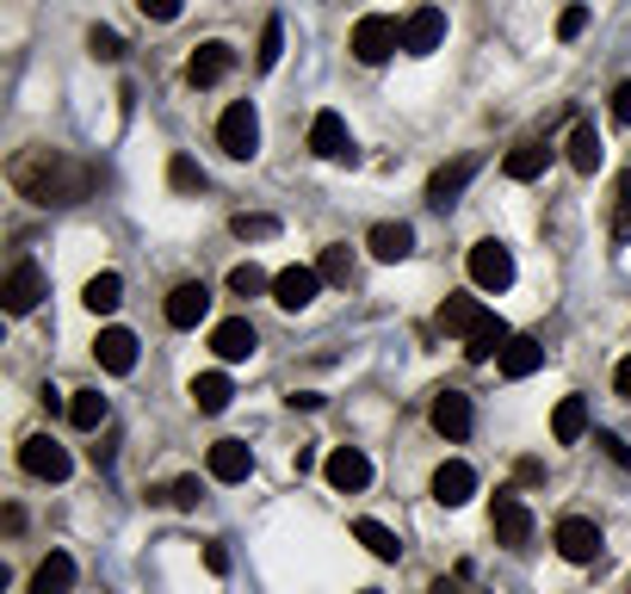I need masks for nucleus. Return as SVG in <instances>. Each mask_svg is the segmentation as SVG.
I'll list each match as a JSON object with an SVG mask.
<instances>
[{"instance_id": "obj_1", "label": "nucleus", "mask_w": 631, "mask_h": 594, "mask_svg": "<svg viewBox=\"0 0 631 594\" xmlns=\"http://www.w3.org/2000/svg\"><path fill=\"white\" fill-rule=\"evenodd\" d=\"M13 192L44 205V211H62V205H81V198H94L99 186V168L94 161H75V155L62 149H20L13 155V168H7Z\"/></svg>"}, {"instance_id": "obj_2", "label": "nucleus", "mask_w": 631, "mask_h": 594, "mask_svg": "<svg viewBox=\"0 0 631 594\" xmlns=\"http://www.w3.org/2000/svg\"><path fill=\"white\" fill-rule=\"evenodd\" d=\"M402 50V25L390 20V13H365L360 25H353V57L365 62V69H378V62H390Z\"/></svg>"}, {"instance_id": "obj_3", "label": "nucleus", "mask_w": 631, "mask_h": 594, "mask_svg": "<svg viewBox=\"0 0 631 594\" xmlns=\"http://www.w3.org/2000/svg\"><path fill=\"white\" fill-rule=\"evenodd\" d=\"M489 526H496V545H501V551H526V545H533V508H526L514 489H496Z\"/></svg>"}, {"instance_id": "obj_4", "label": "nucleus", "mask_w": 631, "mask_h": 594, "mask_svg": "<svg viewBox=\"0 0 631 594\" xmlns=\"http://www.w3.org/2000/svg\"><path fill=\"white\" fill-rule=\"evenodd\" d=\"M217 143L235 161H254V149H260V112H254V99H235L230 112L217 118Z\"/></svg>"}, {"instance_id": "obj_5", "label": "nucleus", "mask_w": 631, "mask_h": 594, "mask_svg": "<svg viewBox=\"0 0 631 594\" xmlns=\"http://www.w3.org/2000/svg\"><path fill=\"white\" fill-rule=\"evenodd\" d=\"M471 286L477 291H508L514 286V248L496 242V235H483L477 248H471Z\"/></svg>"}, {"instance_id": "obj_6", "label": "nucleus", "mask_w": 631, "mask_h": 594, "mask_svg": "<svg viewBox=\"0 0 631 594\" xmlns=\"http://www.w3.org/2000/svg\"><path fill=\"white\" fill-rule=\"evenodd\" d=\"M20 471L38 483H62L69 471H75V459H69V446H57L50 434H32V440L20 446Z\"/></svg>"}, {"instance_id": "obj_7", "label": "nucleus", "mask_w": 631, "mask_h": 594, "mask_svg": "<svg viewBox=\"0 0 631 594\" xmlns=\"http://www.w3.org/2000/svg\"><path fill=\"white\" fill-rule=\"evenodd\" d=\"M310 155H316V161H360V149H353L341 112H316V118H310Z\"/></svg>"}, {"instance_id": "obj_8", "label": "nucleus", "mask_w": 631, "mask_h": 594, "mask_svg": "<svg viewBox=\"0 0 631 594\" xmlns=\"http://www.w3.org/2000/svg\"><path fill=\"white\" fill-rule=\"evenodd\" d=\"M551 545L570 557V563H594L607 538H600V526H594L588 514H563V520H557V533H551Z\"/></svg>"}, {"instance_id": "obj_9", "label": "nucleus", "mask_w": 631, "mask_h": 594, "mask_svg": "<svg viewBox=\"0 0 631 594\" xmlns=\"http://www.w3.org/2000/svg\"><path fill=\"white\" fill-rule=\"evenodd\" d=\"M0 304L13 310V316H32V310L44 304V267L38 260H13L7 286H0Z\"/></svg>"}, {"instance_id": "obj_10", "label": "nucleus", "mask_w": 631, "mask_h": 594, "mask_svg": "<svg viewBox=\"0 0 631 594\" xmlns=\"http://www.w3.org/2000/svg\"><path fill=\"white\" fill-rule=\"evenodd\" d=\"M323 477L341 489V496H360V489H372V459H365L360 446H335L323 459Z\"/></svg>"}, {"instance_id": "obj_11", "label": "nucleus", "mask_w": 631, "mask_h": 594, "mask_svg": "<svg viewBox=\"0 0 631 594\" xmlns=\"http://www.w3.org/2000/svg\"><path fill=\"white\" fill-rule=\"evenodd\" d=\"M323 286H328V279L316 267H286V272H272V304L298 316V310L316 304V291H323Z\"/></svg>"}, {"instance_id": "obj_12", "label": "nucleus", "mask_w": 631, "mask_h": 594, "mask_svg": "<svg viewBox=\"0 0 631 594\" xmlns=\"http://www.w3.org/2000/svg\"><path fill=\"white\" fill-rule=\"evenodd\" d=\"M440 44H446V13L440 7H415V13L402 20V50H409V57H434Z\"/></svg>"}, {"instance_id": "obj_13", "label": "nucleus", "mask_w": 631, "mask_h": 594, "mask_svg": "<svg viewBox=\"0 0 631 594\" xmlns=\"http://www.w3.org/2000/svg\"><path fill=\"white\" fill-rule=\"evenodd\" d=\"M427 415H434V434H446V440H471V427H477V409L464 390H440Z\"/></svg>"}, {"instance_id": "obj_14", "label": "nucleus", "mask_w": 631, "mask_h": 594, "mask_svg": "<svg viewBox=\"0 0 631 594\" xmlns=\"http://www.w3.org/2000/svg\"><path fill=\"white\" fill-rule=\"evenodd\" d=\"M254 347H260V335H254L248 316H230V323H217V328H210V353H217L223 365L254 360Z\"/></svg>"}, {"instance_id": "obj_15", "label": "nucleus", "mask_w": 631, "mask_h": 594, "mask_svg": "<svg viewBox=\"0 0 631 594\" xmlns=\"http://www.w3.org/2000/svg\"><path fill=\"white\" fill-rule=\"evenodd\" d=\"M483 161L477 155H459V161H446V168H434V180H427V205L434 211H446V205H459V192L471 186V173H477Z\"/></svg>"}, {"instance_id": "obj_16", "label": "nucleus", "mask_w": 631, "mask_h": 594, "mask_svg": "<svg viewBox=\"0 0 631 594\" xmlns=\"http://www.w3.org/2000/svg\"><path fill=\"white\" fill-rule=\"evenodd\" d=\"M230 69H235V50H230L223 38L198 44V50L186 57V81H192V87H217V81L230 75Z\"/></svg>"}, {"instance_id": "obj_17", "label": "nucleus", "mask_w": 631, "mask_h": 594, "mask_svg": "<svg viewBox=\"0 0 631 594\" xmlns=\"http://www.w3.org/2000/svg\"><path fill=\"white\" fill-rule=\"evenodd\" d=\"M254 477V446L248 440H217L210 446V483H248Z\"/></svg>"}, {"instance_id": "obj_18", "label": "nucleus", "mask_w": 631, "mask_h": 594, "mask_svg": "<svg viewBox=\"0 0 631 594\" xmlns=\"http://www.w3.org/2000/svg\"><path fill=\"white\" fill-rule=\"evenodd\" d=\"M471 496H477V471L464 459H446L440 471H434V501H440V508H464Z\"/></svg>"}, {"instance_id": "obj_19", "label": "nucleus", "mask_w": 631, "mask_h": 594, "mask_svg": "<svg viewBox=\"0 0 631 594\" xmlns=\"http://www.w3.org/2000/svg\"><path fill=\"white\" fill-rule=\"evenodd\" d=\"M210 316V291H205V279H186V286H173L168 291V323L173 328H198Z\"/></svg>"}, {"instance_id": "obj_20", "label": "nucleus", "mask_w": 631, "mask_h": 594, "mask_svg": "<svg viewBox=\"0 0 631 594\" xmlns=\"http://www.w3.org/2000/svg\"><path fill=\"white\" fill-rule=\"evenodd\" d=\"M94 360L112 372V378H124V372H136V335L131 328H99L94 341Z\"/></svg>"}, {"instance_id": "obj_21", "label": "nucleus", "mask_w": 631, "mask_h": 594, "mask_svg": "<svg viewBox=\"0 0 631 594\" xmlns=\"http://www.w3.org/2000/svg\"><path fill=\"white\" fill-rule=\"evenodd\" d=\"M508 335H514V328L501 323L496 310H489V323L477 328V335H464V360L471 365H489V360H501V347H508Z\"/></svg>"}, {"instance_id": "obj_22", "label": "nucleus", "mask_w": 631, "mask_h": 594, "mask_svg": "<svg viewBox=\"0 0 631 594\" xmlns=\"http://www.w3.org/2000/svg\"><path fill=\"white\" fill-rule=\"evenodd\" d=\"M563 155H570L575 173H594V168H600V155H607V149H600V131H594L588 118H575V124H570V143H563Z\"/></svg>"}, {"instance_id": "obj_23", "label": "nucleus", "mask_w": 631, "mask_h": 594, "mask_svg": "<svg viewBox=\"0 0 631 594\" xmlns=\"http://www.w3.org/2000/svg\"><path fill=\"white\" fill-rule=\"evenodd\" d=\"M538 365H545V347H538L533 335H508V347H501V378H533Z\"/></svg>"}, {"instance_id": "obj_24", "label": "nucleus", "mask_w": 631, "mask_h": 594, "mask_svg": "<svg viewBox=\"0 0 631 594\" xmlns=\"http://www.w3.org/2000/svg\"><path fill=\"white\" fill-rule=\"evenodd\" d=\"M365 248L378 254V260H409V254H415V230H409V223H372Z\"/></svg>"}, {"instance_id": "obj_25", "label": "nucleus", "mask_w": 631, "mask_h": 594, "mask_svg": "<svg viewBox=\"0 0 631 594\" xmlns=\"http://www.w3.org/2000/svg\"><path fill=\"white\" fill-rule=\"evenodd\" d=\"M582 434H588V397H563V403L551 409V440L575 446Z\"/></svg>"}, {"instance_id": "obj_26", "label": "nucleus", "mask_w": 631, "mask_h": 594, "mask_svg": "<svg viewBox=\"0 0 631 594\" xmlns=\"http://www.w3.org/2000/svg\"><path fill=\"white\" fill-rule=\"evenodd\" d=\"M230 378H223V372H198V378H192V409H198V415H223V409H230Z\"/></svg>"}, {"instance_id": "obj_27", "label": "nucleus", "mask_w": 631, "mask_h": 594, "mask_svg": "<svg viewBox=\"0 0 631 594\" xmlns=\"http://www.w3.org/2000/svg\"><path fill=\"white\" fill-rule=\"evenodd\" d=\"M75 589V557L69 551H50L38 563V575H32V594H69Z\"/></svg>"}, {"instance_id": "obj_28", "label": "nucleus", "mask_w": 631, "mask_h": 594, "mask_svg": "<svg viewBox=\"0 0 631 594\" xmlns=\"http://www.w3.org/2000/svg\"><path fill=\"white\" fill-rule=\"evenodd\" d=\"M483 323H489V310H483L477 298H446V304H440V328H446V335H477Z\"/></svg>"}, {"instance_id": "obj_29", "label": "nucleus", "mask_w": 631, "mask_h": 594, "mask_svg": "<svg viewBox=\"0 0 631 594\" xmlns=\"http://www.w3.org/2000/svg\"><path fill=\"white\" fill-rule=\"evenodd\" d=\"M545 168H551V149H545V143H520V149H508V161H501V173H508V180H520V186H526V180H538Z\"/></svg>"}, {"instance_id": "obj_30", "label": "nucleus", "mask_w": 631, "mask_h": 594, "mask_svg": "<svg viewBox=\"0 0 631 594\" xmlns=\"http://www.w3.org/2000/svg\"><path fill=\"white\" fill-rule=\"evenodd\" d=\"M81 304L94 310V316H112V310L124 304V279H118V272H94L87 291H81Z\"/></svg>"}, {"instance_id": "obj_31", "label": "nucleus", "mask_w": 631, "mask_h": 594, "mask_svg": "<svg viewBox=\"0 0 631 594\" xmlns=\"http://www.w3.org/2000/svg\"><path fill=\"white\" fill-rule=\"evenodd\" d=\"M353 538H360V545H365L372 557H378V563H397V557H402L397 533H390L384 520H353Z\"/></svg>"}, {"instance_id": "obj_32", "label": "nucleus", "mask_w": 631, "mask_h": 594, "mask_svg": "<svg viewBox=\"0 0 631 594\" xmlns=\"http://www.w3.org/2000/svg\"><path fill=\"white\" fill-rule=\"evenodd\" d=\"M106 415H112V403H106L99 390H75V397H69V422H75L81 434H94V427H106Z\"/></svg>"}, {"instance_id": "obj_33", "label": "nucleus", "mask_w": 631, "mask_h": 594, "mask_svg": "<svg viewBox=\"0 0 631 594\" xmlns=\"http://www.w3.org/2000/svg\"><path fill=\"white\" fill-rule=\"evenodd\" d=\"M279 57H286V20L272 13V20L260 25V50H254V69H260V75H272V69H279Z\"/></svg>"}, {"instance_id": "obj_34", "label": "nucleus", "mask_w": 631, "mask_h": 594, "mask_svg": "<svg viewBox=\"0 0 631 594\" xmlns=\"http://www.w3.org/2000/svg\"><path fill=\"white\" fill-rule=\"evenodd\" d=\"M230 230L242 235V242H267V235H279V217H267V211H235Z\"/></svg>"}, {"instance_id": "obj_35", "label": "nucleus", "mask_w": 631, "mask_h": 594, "mask_svg": "<svg viewBox=\"0 0 631 594\" xmlns=\"http://www.w3.org/2000/svg\"><path fill=\"white\" fill-rule=\"evenodd\" d=\"M168 186L173 192H205V168H198L192 155H173V161H168Z\"/></svg>"}, {"instance_id": "obj_36", "label": "nucleus", "mask_w": 631, "mask_h": 594, "mask_svg": "<svg viewBox=\"0 0 631 594\" xmlns=\"http://www.w3.org/2000/svg\"><path fill=\"white\" fill-rule=\"evenodd\" d=\"M87 57L94 62H124V38H118L112 25H94V32H87Z\"/></svg>"}, {"instance_id": "obj_37", "label": "nucleus", "mask_w": 631, "mask_h": 594, "mask_svg": "<svg viewBox=\"0 0 631 594\" xmlns=\"http://www.w3.org/2000/svg\"><path fill=\"white\" fill-rule=\"evenodd\" d=\"M230 291L235 298H260V291H272V279L254 260H242V267H230Z\"/></svg>"}, {"instance_id": "obj_38", "label": "nucleus", "mask_w": 631, "mask_h": 594, "mask_svg": "<svg viewBox=\"0 0 631 594\" xmlns=\"http://www.w3.org/2000/svg\"><path fill=\"white\" fill-rule=\"evenodd\" d=\"M316 272H323L328 286H347V279H353V254H347L341 242H335V248H323V260H316Z\"/></svg>"}, {"instance_id": "obj_39", "label": "nucleus", "mask_w": 631, "mask_h": 594, "mask_svg": "<svg viewBox=\"0 0 631 594\" xmlns=\"http://www.w3.org/2000/svg\"><path fill=\"white\" fill-rule=\"evenodd\" d=\"M205 501V483L198 477H180V483H168V508H180V514H192Z\"/></svg>"}, {"instance_id": "obj_40", "label": "nucleus", "mask_w": 631, "mask_h": 594, "mask_svg": "<svg viewBox=\"0 0 631 594\" xmlns=\"http://www.w3.org/2000/svg\"><path fill=\"white\" fill-rule=\"evenodd\" d=\"M612 242H631V173L619 180V205H612Z\"/></svg>"}, {"instance_id": "obj_41", "label": "nucleus", "mask_w": 631, "mask_h": 594, "mask_svg": "<svg viewBox=\"0 0 631 594\" xmlns=\"http://www.w3.org/2000/svg\"><path fill=\"white\" fill-rule=\"evenodd\" d=\"M594 446H600V452H607V459L619 464V471H631V446L619 440V434H607V427H594Z\"/></svg>"}, {"instance_id": "obj_42", "label": "nucleus", "mask_w": 631, "mask_h": 594, "mask_svg": "<svg viewBox=\"0 0 631 594\" xmlns=\"http://www.w3.org/2000/svg\"><path fill=\"white\" fill-rule=\"evenodd\" d=\"M180 7H186V0H136V13L155 20V25H173V20H180Z\"/></svg>"}, {"instance_id": "obj_43", "label": "nucleus", "mask_w": 631, "mask_h": 594, "mask_svg": "<svg viewBox=\"0 0 631 594\" xmlns=\"http://www.w3.org/2000/svg\"><path fill=\"white\" fill-rule=\"evenodd\" d=\"M582 32H588V7H563V13H557V38L570 44V38H582Z\"/></svg>"}, {"instance_id": "obj_44", "label": "nucleus", "mask_w": 631, "mask_h": 594, "mask_svg": "<svg viewBox=\"0 0 631 594\" xmlns=\"http://www.w3.org/2000/svg\"><path fill=\"white\" fill-rule=\"evenodd\" d=\"M612 124H631V81L612 87Z\"/></svg>"}, {"instance_id": "obj_45", "label": "nucleus", "mask_w": 631, "mask_h": 594, "mask_svg": "<svg viewBox=\"0 0 631 594\" xmlns=\"http://www.w3.org/2000/svg\"><path fill=\"white\" fill-rule=\"evenodd\" d=\"M205 570L210 575H230V551H223V545H205Z\"/></svg>"}, {"instance_id": "obj_46", "label": "nucleus", "mask_w": 631, "mask_h": 594, "mask_svg": "<svg viewBox=\"0 0 631 594\" xmlns=\"http://www.w3.org/2000/svg\"><path fill=\"white\" fill-rule=\"evenodd\" d=\"M612 390H619V397H626V403H631V353H626V360H619V365H612Z\"/></svg>"}, {"instance_id": "obj_47", "label": "nucleus", "mask_w": 631, "mask_h": 594, "mask_svg": "<svg viewBox=\"0 0 631 594\" xmlns=\"http://www.w3.org/2000/svg\"><path fill=\"white\" fill-rule=\"evenodd\" d=\"M291 409H304V415H316V409H323V397H316V390H298V397H291Z\"/></svg>"}, {"instance_id": "obj_48", "label": "nucleus", "mask_w": 631, "mask_h": 594, "mask_svg": "<svg viewBox=\"0 0 631 594\" xmlns=\"http://www.w3.org/2000/svg\"><path fill=\"white\" fill-rule=\"evenodd\" d=\"M520 483H545V464H538V459H520Z\"/></svg>"}, {"instance_id": "obj_49", "label": "nucleus", "mask_w": 631, "mask_h": 594, "mask_svg": "<svg viewBox=\"0 0 631 594\" xmlns=\"http://www.w3.org/2000/svg\"><path fill=\"white\" fill-rule=\"evenodd\" d=\"M459 582H464V575H452V582H446V575H440V582H434V589H427V594H459Z\"/></svg>"}, {"instance_id": "obj_50", "label": "nucleus", "mask_w": 631, "mask_h": 594, "mask_svg": "<svg viewBox=\"0 0 631 594\" xmlns=\"http://www.w3.org/2000/svg\"><path fill=\"white\" fill-rule=\"evenodd\" d=\"M360 594H378V589H360Z\"/></svg>"}, {"instance_id": "obj_51", "label": "nucleus", "mask_w": 631, "mask_h": 594, "mask_svg": "<svg viewBox=\"0 0 631 594\" xmlns=\"http://www.w3.org/2000/svg\"><path fill=\"white\" fill-rule=\"evenodd\" d=\"M626 594H631V589H626Z\"/></svg>"}]
</instances>
